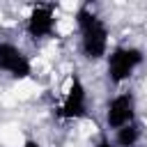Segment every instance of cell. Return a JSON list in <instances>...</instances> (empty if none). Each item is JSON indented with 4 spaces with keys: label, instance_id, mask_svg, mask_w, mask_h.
<instances>
[{
    "label": "cell",
    "instance_id": "9c48e42d",
    "mask_svg": "<svg viewBox=\"0 0 147 147\" xmlns=\"http://www.w3.org/2000/svg\"><path fill=\"white\" fill-rule=\"evenodd\" d=\"M23 147H41V145H39L37 140H25V142H23Z\"/></svg>",
    "mask_w": 147,
    "mask_h": 147
},
{
    "label": "cell",
    "instance_id": "30bf717a",
    "mask_svg": "<svg viewBox=\"0 0 147 147\" xmlns=\"http://www.w3.org/2000/svg\"><path fill=\"white\" fill-rule=\"evenodd\" d=\"M0 32H2V25H0Z\"/></svg>",
    "mask_w": 147,
    "mask_h": 147
},
{
    "label": "cell",
    "instance_id": "8992f818",
    "mask_svg": "<svg viewBox=\"0 0 147 147\" xmlns=\"http://www.w3.org/2000/svg\"><path fill=\"white\" fill-rule=\"evenodd\" d=\"M57 30V14H55V5L51 2H41L34 5L25 18V32L32 39H46L53 37V32Z\"/></svg>",
    "mask_w": 147,
    "mask_h": 147
},
{
    "label": "cell",
    "instance_id": "7a4b0ae2",
    "mask_svg": "<svg viewBox=\"0 0 147 147\" xmlns=\"http://www.w3.org/2000/svg\"><path fill=\"white\" fill-rule=\"evenodd\" d=\"M145 62V53L138 46H115L106 55V74L113 85L126 83L136 69Z\"/></svg>",
    "mask_w": 147,
    "mask_h": 147
},
{
    "label": "cell",
    "instance_id": "3957f363",
    "mask_svg": "<svg viewBox=\"0 0 147 147\" xmlns=\"http://www.w3.org/2000/svg\"><path fill=\"white\" fill-rule=\"evenodd\" d=\"M60 119H83L87 117V87L78 74H71L64 85V99L57 108Z\"/></svg>",
    "mask_w": 147,
    "mask_h": 147
},
{
    "label": "cell",
    "instance_id": "6da1fadb",
    "mask_svg": "<svg viewBox=\"0 0 147 147\" xmlns=\"http://www.w3.org/2000/svg\"><path fill=\"white\" fill-rule=\"evenodd\" d=\"M74 23H76L78 34H80V53H83V57L90 60V62L106 60L108 44H110V32H108L106 21L92 7L83 5V7H78V11L74 16Z\"/></svg>",
    "mask_w": 147,
    "mask_h": 147
},
{
    "label": "cell",
    "instance_id": "ba28073f",
    "mask_svg": "<svg viewBox=\"0 0 147 147\" xmlns=\"http://www.w3.org/2000/svg\"><path fill=\"white\" fill-rule=\"evenodd\" d=\"M94 147H115V145H113V140H110V138H101Z\"/></svg>",
    "mask_w": 147,
    "mask_h": 147
},
{
    "label": "cell",
    "instance_id": "52a82bcc",
    "mask_svg": "<svg viewBox=\"0 0 147 147\" xmlns=\"http://www.w3.org/2000/svg\"><path fill=\"white\" fill-rule=\"evenodd\" d=\"M142 138V129L138 122H131L117 131H113V145L115 147H136Z\"/></svg>",
    "mask_w": 147,
    "mask_h": 147
},
{
    "label": "cell",
    "instance_id": "277c9868",
    "mask_svg": "<svg viewBox=\"0 0 147 147\" xmlns=\"http://www.w3.org/2000/svg\"><path fill=\"white\" fill-rule=\"evenodd\" d=\"M0 71L14 80H25L32 76V62L21 46L11 41H0Z\"/></svg>",
    "mask_w": 147,
    "mask_h": 147
},
{
    "label": "cell",
    "instance_id": "5b68a950",
    "mask_svg": "<svg viewBox=\"0 0 147 147\" xmlns=\"http://www.w3.org/2000/svg\"><path fill=\"white\" fill-rule=\"evenodd\" d=\"M136 113H138L136 94L133 92H119L106 106V126L117 131V129L136 122Z\"/></svg>",
    "mask_w": 147,
    "mask_h": 147
}]
</instances>
